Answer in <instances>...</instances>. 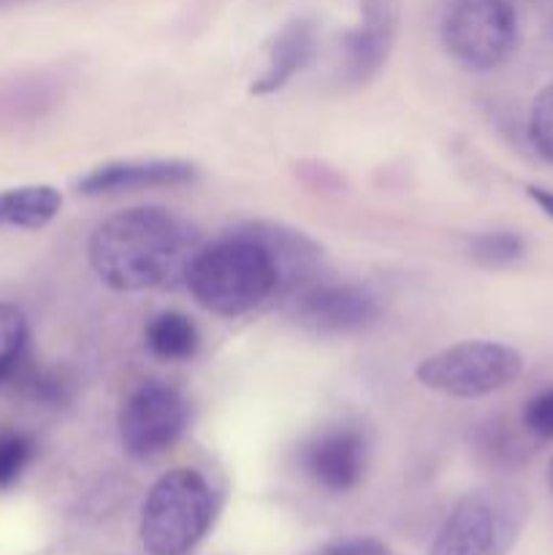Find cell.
<instances>
[{
	"label": "cell",
	"instance_id": "6da1fadb",
	"mask_svg": "<svg viewBox=\"0 0 553 555\" xmlns=\"http://www.w3.org/2000/svg\"><path fill=\"white\" fill-rule=\"evenodd\" d=\"M198 249V233L182 217L160 206H133L92 231L87 258L103 285L139 293L184 282Z\"/></svg>",
	"mask_w": 553,
	"mask_h": 555
},
{
	"label": "cell",
	"instance_id": "7a4b0ae2",
	"mask_svg": "<svg viewBox=\"0 0 553 555\" xmlns=\"http://www.w3.org/2000/svg\"><path fill=\"white\" fill-rule=\"evenodd\" d=\"M184 285L201 309L239 318L276 298V269L263 244L239 225L195 253Z\"/></svg>",
	"mask_w": 553,
	"mask_h": 555
},
{
	"label": "cell",
	"instance_id": "3957f363",
	"mask_svg": "<svg viewBox=\"0 0 553 555\" xmlns=\"http://www.w3.org/2000/svg\"><path fill=\"white\" fill-rule=\"evenodd\" d=\"M215 515V491L201 472L188 466L166 472L141 507V545L150 555H188L209 534Z\"/></svg>",
	"mask_w": 553,
	"mask_h": 555
},
{
	"label": "cell",
	"instance_id": "277c9868",
	"mask_svg": "<svg viewBox=\"0 0 553 555\" xmlns=\"http://www.w3.org/2000/svg\"><path fill=\"white\" fill-rule=\"evenodd\" d=\"M526 524V502L510 488L464 493L439 526L428 555H507Z\"/></svg>",
	"mask_w": 553,
	"mask_h": 555
},
{
	"label": "cell",
	"instance_id": "5b68a950",
	"mask_svg": "<svg viewBox=\"0 0 553 555\" xmlns=\"http://www.w3.org/2000/svg\"><path fill=\"white\" fill-rule=\"evenodd\" d=\"M524 374V356L502 341L472 339L423 358L415 377L423 388L453 399H483L510 388Z\"/></svg>",
	"mask_w": 553,
	"mask_h": 555
},
{
	"label": "cell",
	"instance_id": "8992f818",
	"mask_svg": "<svg viewBox=\"0 0 553 555\" xmlns=\"http://www.w3.org/2000/svg\"><path fill=\"white\" fill-rule=\"evenodd\" d=\"M442 47L470 70H493L518 47V16L507 0H453L442 20Z\"/></svg>",
	"mask_w": 553,
	"mask_h": 555
},
{
	"label": "cell",
	"instance_id": "52a82bcc",
	"mask_svg": "<svg viewBox=\"0 0 553 555\" xmlns=\"http://www.w3.org/2000/svg\"><path fill=\"white\" fill-rule=\"evenodd\" d=\"M190 423V404L173 385L150 379L123 401L117 415L119 442L130 459L150 461L168 453Z\"/></svg>",
	"mask_w": 553,
	"mask_h": 555
},
{
	"label": "cell",
	"instance_id": "ba28073f",
	"mask_svg": "<svg viewBox=\"0 0 553 555\" xmlns=\"http://www.w3.org/2000/svg\"><path fill=\"white\" fill-rule=\"evenodd\" d=\"M296 323L314 334H358L383 314L377 293L356 282L320 280L291 301Z\"/></svg>",
	"mask_w": 553,
	"mask_h": 555
},
{
	"label": "cell",
	"instance_id": "9c48e42d",
	"mask_svg": "<svg viewBox=\"0 0 553 555\" xmlns=\"http://www.w3.org/2000/svg\"><path fill=\"white\" fill-rule=\"evenodd\" d=\"M401 0H361V22L342 38V76L366 85L383 70L399 36Z\"/></svg>",
	"mask_w": 553,
	"mask_h": 555
},
{
	"label": "cell",
	"instance_id": "30bf717a",
	"mask_svg": "<svg viewBox=\"0 0 553 555\" xmlns=\"http://www.w3.org/2000/svg\"><path fill=\"white\" fill-rule=\"evenodd\" d=\"M244 231L253 233L274 260L276 298L293 301L298 293L309 291L320 280H325L323 247L304 231L269 220L244 222Z\"/></svg>",
	"mask_w": 553,
	"mask_h": 555
},
{
	"label": "cell",
	"instance_id": "8fae6325",
	"mask_svg": "<svg viewBox=\"0 0 553 555\" xmlns=\"http://www.w3.org/2000/svg\"><path fill=\"white\" fill-rule=\"evenodd\" d=\"M369 444L361 428L331 426L314 434L301 450V466L318 488L347 493L361 486L366 475Z\"/></svg>",
	"mask_w": 553,
	"mask_h": 555
},
{
	"label": "cell",
	"instance_id": "7c38bea8",
	"mask_svg": "<svg viewBox=\"0 0 553 555\" xmlns=\"http://www.w3.org/2000/svg\"><path fill=\"white\" fill-rule=\"evenodd\" d=\"M201 177V168L182 157H152V160H112L95 166L76 182L87 198L139 193V190L184 188Z\"/></svg>",
	"mask_w": 553,
	"mask_h": 555
},
{
	"label": "cell",
	"instance_id": "4fadbf2b",
	"mask_svg": "<svg viewBox=\"0 0 553 555\" xmlns=\"http://www.w3.org/2000/svg\"><path fill=\"white\" fill-rule=\"evenodd\" d=\"M314 54H318V22L309 16L285 22L271 41L263 74L249 85V92L258 98L274 95L312 65Z\"/></svg>",
	"mask_w": 553,
	"mask_h": 555
},
{
	"label": "cell",
	"instance_id": "5bb4252c",
	"mask_svg": "<svg viewBox=\"0 0 553 555\" xmlns=\"http://www.w3.org/2000/svg\"><path fill=\"white\" fill-rule=\"evenodd\" d=\"M63 209V193L52 184H22L0 190V228L41 231Z\"/></svg>",
	"mask_w": 553,
	"mask_h": 555
},
{
	"label": "cell",
	"instance_id": "9a60e30c",
	"mask_svg": "<svg viewBox=\"0 0 553 555\" xmlns=\"http://www.w3.org/2000/svg\"><path fill=\"white\" fill-rule=\"evenodd\" d=\"M144 339L146 347L155 358L166 363H184L190 358H195L201 347V334L198 325L182 312H168L155 314V318L146 323L144 328Z\"/></svg>",
	"mask_w": 553,
	"mask_h": 555
},
{
	"label": "cell",
	"instance_id": "2e32d148",
	"mask_svg": "<svg viewBox=\"0 0 553 555\" xmlns=\"http://www.w3.org/2000/svg\"><path fill=\"white\" fill-rule=\"evenodd\" d=\"M9 385L16 393H22L25 399L43 406H63L68 404L70 396H74V379L65 377L57 369L33 366V363L27 361V356L22 358L20 366L14 369Z\"/></svg>",
	"mask_w": 553,
	"mask_h": 555
},
{
	"label": "cell",
	"instance_id": "e0dca14e",
	"mask_svg": "<svg viewBox=\"0 0 553 555\" xmlns=\"http://www.w3.org/2000/svg\"><path fill=\"white\" fill-rule=\"evenodd\" d=\"M27 320L14 304H0V388L9 385L11 374L27 356Z\"/></svg>",
	"mask_w": 553,
	"mask_h": 555
},
{
	"label": "cell",
	"instance_id": "ac0fdd59",
	"mask_svg": "<svg viewBox=\"0 0 553 555\" xmlns=\"http://www.w3.org/2000/svg\"><path fill=\"white\" fill-rule=\"evenodd\" d=\"M526 255V242L513 231H486L470 238V258L486 269H504Z\"/></svg>",
	"mask_w": 553,
	"mask_h": 555
},
{
	"label": "cell",
	"instance_id": "d6986e66",
	"mask_svg": "<svg viewBox=\"0 0 553 555\" xmlns=\"http://www.w3.org/2000/svg\"><path fill=\"white\" fill-rule=\"evenodd\" d=\"M36 459V439L16 428L0 431V491L20 486L25 472Z\"/></svg>",
	"mask_w": 553,
	"mask_h": 555
},
{
	"label": "cell",
	"instance_id": "ffe728a7",
	"mask_svg": "<svg viewBox=\"0 0 553 555\" xmlns=\"http://www.w3.org/2000/svg\"><path fill=\"white\" fill-rule=\"evenodd\" d=\"M529 141L537 155L553 166V81L542 87L529 108Z\"/></svg>",
	"mask_w": 553,
	"mask_h": 555
},
{
	"label": "cell",
	"instance_id": "44dd1931",
	"mask_svg": "<svg viewBox=\"0 0 553 555\" xmlns=\"http://www.w3.org/2000/svg\"><path fill=\"white\" fill-rule=\"evenodd\" d=\"M524 428L537 439H553V388L540 390L526 401Z\"/></svg>",
	"mask_w": 553,
	"mask_h": 555
},
{
	"label": "cell",
	"instance_id": "7402d4cb",
	"mask_svg": "<svg viewBox=\"0 0 553 555\" xmlns=\"http://www.w3.org/2000/svg\"><path fill=\"white\" fill-rule=\"evenodd\" d=\"M309 555H394L385 542L374 540V537H345V540L325 542Z\"/></svg>",
	"mask_w": 553,
	"mask_h": 555
},
{
	"label": "cell",
	"instance_id": "603a6c76",
	"mask_svg": "<svg viewBox=\"0 0 553 555\" xmlns=\"http://www.w3.org/2000/svg\"><path fill=\"white\" fill-rule=\"evenodd\" d=\"M526 195H529V198L535 201L537 206H540L542 215H548L553 220V190L537 188V184H529V188H526Z\"/></svg>",
	"mask_w": 553,
	"mask_h": 555
},
{
	"label": "cell",
	"instance_id": "cb8c5ba5",
	"mask_svg": "<svg viewBox=\"0 0 553 555\" xmlns=\"http://www.w3.org/2000/svg\"><path fill=\"white\" fill-rule=\"evenodd\" d=\"M548 482H551V488H553V459H551V466H548Z\"/></svg>",
	"mask_w": 553,
	"mask_h": 555
},
{
	"label": "cell",
	"instance_id": "d4e9b609",
	"mask_svg": "<svg viewBox=\"0 0 553 555\" xmlns=\"http://www.w3.org/2000/svg\"><path fill=\"white\" fill-rule=\"evenodd\" d=\"M551 30H553V14H551Z\"/></svg>",
	"mask_w": 553,
	"mask_h": 555
}]
</instances>
